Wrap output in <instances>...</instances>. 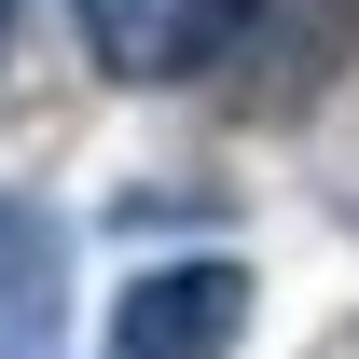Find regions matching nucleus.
<instances>
[{"instance_id":"f257e3e1","label":"nucleus","mask_w":359,"mask_h":359,"mask_svg":"<svg viewBox=\"0 0 359 359\" xmlns=\"http://www.w3.org/2000/svg\"><path fill=\"white\" fill-rule=\"evenodd\" d=\"M346 69H359V0H235L222 55H208L235 125H304Z\"/></svg>"},{"instance_id":"f03ea898","label":"nucleus","mask_w":359,"mask_h":359,"mask_svg":"<svg viewBox=\"0 0 359 359\" xmlns=\"http://www.w3.org/2000/svg\"><path fill=\"white\" fill-rule=\"evenodd\" d=\"M235 332H249V263H222V249L152 263L111 304V359H235Z\"/></svg>"},{"instance_id":"7ed1b4c3","label":"nucleus","mask_w":359,"mask_h":359,"mask_svg":"<svg viewBox=\"0 0 359 359\" xmlns=\"http://www.w3.org/2000/svg\"><path fill=\"white\" fill-rule=\"evenodd\" d=\"M0 359H69V222L0 194Z\"/></svg>"},{"instance_id":"20e7f679","label":"nucleus","mask_w":359,"mask_h":359,"mask_svg":"<svg viewBox=\"0 0 359 359\" xmlns=\"http://www.w3.org/2000/svg\"><path fill=\"white\" fill-rule=\"evenodd\" d=\"M69 14H83V42H97L111 83H208L235 0H69Z\"/></svg>"},{"instance_id":"39448f33","label":"nucleus","mask_w":359,"mask_h":359,"mask_svg":"<svg viewBox=\"0 0 359 359\" xmlns=\"http://www.w3.org/2000/svg\"><path fill=\"white\" fill-rule=\"evenodd\" d=\"M304 359H359V318H332V332H318V346Z\"/></svg>"},{"instance_id":"423d86ee","label":"nucleus","mask_w":359,"mask_h":359,"mask_svg":"<svg viewBox=\"0 0 359 359\" xmlns=\"http://www.w3.org/2000/svg\"><path fill=\"white\" fill-rule=\"evenodd\" d=\"M0 28H14V0H0Z\"/></svg>"}]
</instances>
